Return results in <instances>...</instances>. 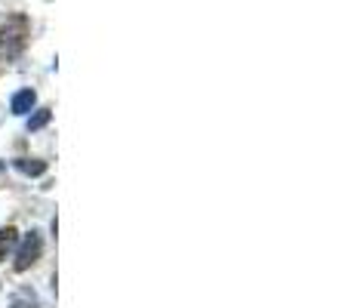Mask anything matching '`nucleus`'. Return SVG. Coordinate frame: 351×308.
Masks as SVG:
<instances>
[{
	"instance_id": "7",
	"label": "nucleus",
	"mask_w": 351,
	"mask_h": 308,
	"mask_svg": "<svg viewBox=\"0 0 351 308\" xmlns=\"http://www.w3.org/2000/svg\"><path fill=\"white\" fill-rule=\"evenodd\" d=\"M0 71H3V62H0Z\"/></svg>"
},
{
	"instance_id": "3",
	"label": "nucleus",
	"mask_w": 351,
	"mask_h": 308,
	"mask_svg": "<svg viewBox=\"0 0 351 308\" xmlns=\"http://www.w3.org/2000/svg\"><path fill=\"white\" fill-rule=\"evenodd\" d=\"M34 102H37L34 90H19L16 96H12V115H28V111L34 108Z\"/></svg>"
},
{
	"instance_id": "1",
	"label": "nucleus",
	"mask_w": 351,
	"mask_h": 308,
	"mask_svg": "<svg viewBox=\"0 0 351 308\" xmlns=\"http://www.w3.org/2000/svg\"><path fill=\"white\" fill-rule=\"evenodd\" d=\"M28 16H22V12H16V16H10L3 22V28H0V49H3L6 56H19L25 49V43H28Z\"/></svg>"
},
{
	"instance_id": "6",
	"label": "nucleus",
	"mask_w": 351,
	"mask_h": 308,
	"mask_svg": "<svg viewBox=\"0 0 351 308\" xmlns=\"http://www.w3.org/2000/svg\"><path fill=\"white\" fill-rule=\"evenodd\" d=\"M47 123H49V108H40V111H37V115L28 121V130H43Z\"/></svg>"
},
{
	"instance_id": "8",
	"label": "nucleus",
	"mask_w": 351,
	"mask_h": 308,
	"mask_svg": "<svg viewBox=\"0 0 351 308\" xmlns=\"http://www.w3.org/2000/svg\"><path fill=\"white\" fill-rule=\"evenodd\" d=\"M0 169H3V161H0Z\"/></svg>"
},
{
	"instance_id": "4",
	"label": "nucleus",
	"mask_w": 351,
	"mask_h": 308,
	"mask_svg": "<svg viewBox=\"0 0 351 308\" xmlns=\"http://www.w3.org/2000/svg\"><path fill=\"white\" fill-rule=\"evenodd\" d=\"M16 169H22L25 176H40V173H47V163H43V161H31V157H19Z\"/></svg>"
},
{
	"instance_id": "2",
	"label": "nucleus",
	"mask_w": 351,
	"mask_h": 308,
	"mask_svg": "<svg viewBox=\"0 0 351 308\" xmlns=\"http://www.w3.org/2000/svg\"><path fill=\"white\" fill-rule=\"evenodd\" d=\"M40 250H43V241H40V235H37V231L25 235L22 247H19V253H16V272H28V268L40 259Z\"/></svg>"
},
{
	"instance_id": "5",
	"label": "nucleus",
	"mask_w": 351,
	"mask_h": 308,
	"mask_svg": "<svg viewBox=\"0 0 351 308\" xmlns=\"http://www.w3.org/2000/svg\"><path fill=\"white\" fill-rule=\"evenodd\" d=\"M12 244H16V228H0V259H6Z\"/></svg>"
}]
</instances>
